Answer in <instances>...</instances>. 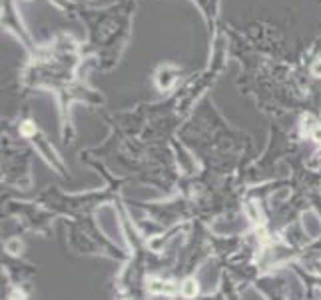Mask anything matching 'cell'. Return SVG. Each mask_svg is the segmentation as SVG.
<instances>
[{
    "instance_id": "obj_8",
    "label": "cell",
    "mask_w": 321,
    "mask_h": 300,
    "mask_svg": "<svg viewBox=\"0 0 321 300\" xmlns=\"http://www.w3.org/2000/svg\"><path fill=\"white\" fill-rule=\"evenodd\" d=\"M311 138H313L317 144H321V126H315V130L311 132Z\"/></svg>"
},
{
    "instance_id": "obj_5",
    "label": "cell",
    "mask_w": 321,
    "mask_h": 300,
    "mask_svg": "<svg viewBox=\"0 0 321 300\" xmlns=\"http://www.w3.org/2000/svg\"><path fill=\"white\" fill-rule=\"evenodd\" d=\"M315 120L311 118V116H306V118H303V134H311V132L315 130Z\"/></svg>"
},
{
    "instance_id": "obj_9",
    "label": "cell",
    "mask_w": 321,
    "mask_h": 300,
    "mask_svg": "<svg viewBox=\"0 0 321 300\" xmlns=\"http://www.w3.org/2000/svg\"><path fill=\"white\" fill-rule=\"evenodd\" d=\"M8 250H10V252H12V254H16V252H14V250H22V244H20L18 240H14V242H10V244H8Z\"/></svg>"
},
{
    "instance_id": "obj_2",
    "label": "cell",
    "mask_w": 321,
    "mask_h": 300,
    "mask_svg": "<svg viewBox=\"0 0 321 300\" xmlns=\"http://www.w3.org/2000/svg\"><path fill=\"white\" fill-rule=\"evenodd\" d=\"M174 72L170 70V68H162L160 72H158V84H160V88H164V90H168L172 84H174Z\"/></svg>"
},
{
    "instance_id": "obj_7",
    "label": "cell",
    "mask_w": 321,
    "mask_h": 300,
    "mask_svg": "<svg viewBox=\"0 0 321 300\" xmlns=\"http://www.w3.org/2000/svg\"><path fill=\"white\" fill-rule=\"evenodd\" d=\"M311 72H313V76H321V60H315V62H313Z\"/></svg>"
},
{
    "instance_id": "obj_3",
    "label": "cell",
    "mask_w": 321,
    "mask_h": 300,
    "mask_svg": "<svg viewBox=\"0 0 321 300\" xmlns=\"http://www.w3.org/2000/svg\"><path fill=\"white\" fill-rule=\"evenodd\" d=\"M245 212H247V216H249V220L253 222V224H263V216H261V210H260V206L256 204V202H247L245 204Z\"/></svg>"
},
{
    "instance_id": "obj_1",
    "label": "cell",
    "mask_w": 321,
    "mask_h": 300,
    "mask_svg": "<svg viewBox=\"0 0 321 300\" xmlns=\"http://www.w3.org/2000/svg\"><path fill=\"white\" fill-rule=\"evenodd\" d=\"M148 290L152 294H172L176 292V286L172 284V282H164V280H150L148 282Z\"/></svg>"
},
{
    "instance_id": "obj_4",
    "label": "cell",
    "mask_w": 321,
    "mask_h": 300,
    "mask_svg": "<svg viewBox=\"0 0 321 300\" xmlns=\"http://www.w3.org/2000/svg\"><path fill=\"white\" fill-rule=\"evenodd\" d=\"M199 292V286H198V282L194 280V278H188L182 284V294L185 296V298H196V294Z\"/></svg>"
},
{
    "instance_id": "obj_6",
    "label": "cell",
    "mask_w": 321,
    "mask_h": 300,
    "mask_svg": "<svg viewBox=\"0 0 321 300\" xmlns=\"http://www.w3.org/2000/svg\"><path fill=\"white\" fill-rule=\"evenodd\" d=\"M20 132H22L24 136H36V126L32 124V122H24L22 128H20Z\"/></svg>"
}]
</instances>
